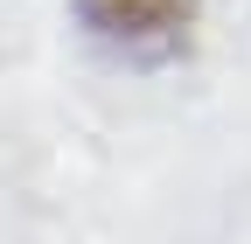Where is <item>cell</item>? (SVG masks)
I'll use <instances>...</instances> for the list:
<instances>
[{"label": "cell", "mask_w": 251, "mask_h": 244, "mask_svg": "<svg viewBox=\"0 0 251 244\" xmlns=\"http://www.w3.org/2000/svg\"><path fill=\"white\" fill-rule=\"evenodd\" d=\"M196 7L202 0H77L84 28L98 42L126 49V56H168V49H181Z\"/></svg>", "instance_id": "1"}]
</instances>
